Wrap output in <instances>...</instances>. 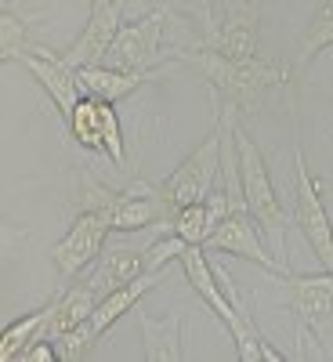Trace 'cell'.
I'll return each mask as SVG.
<instances>
[{"mask_svg":"<svg viewBox=\"0 0 333 362\" xmlns=\"http://www.w3.org/2000/svg\"><path fill=\"white\" fill-rule=\"evenodd\" d=\"M181 66L199 69V76L214 87L218 105H228L243 116H254L261 109V98L271 87L286 83V66L276 62V58H225L210 47L177 54Z\"/></svg>","mask_w":333,"mask_h":362,"instance_id":"cell-1","label":"cell"},{"mask_svg":"<svg viewBox=\"0 0 333 362\" xmlns=\"http://www.w3.org/2000/svg\"><path fill=\"white\" fill-rule=\"evenodd\" d=\"M232 134H235V153H239V177H243V206L257 218L261 232L268 235L271 254L286 264V235H290L293 218L286 214V206H283L276 185H271L261 148L254 145V138L243 127H239V119H235V131Z\"/></svg>","mask_w":333,"mask_h":362,"instance_id":"cell-2","label":"cell"},{"mask_svg":"<svg viewBox=\"0 0 333 362\" xmlns=\"http://www.w3.org/2000/svg\"><path fill=\"white\" fill-rule=\"evenodd\" d=\"M80 210H102L112 221V232H145L153 225L174 221V210L163 203L160 189L134 181L127 189H105L90 174H80Z\"/></svg>","mask_w":333,"mask_h":362,"instance_id":"cell-3","label":"cell"},{"mask_svg":"<svg viewBox=\"0 0 333 362\" xmlns=\"http://www.w3.org/2000/svg\"><path fill=\"white\" fill-rule=\"evenodd\" d=\"M221 141H225V124H221V112H218L214 124H210V131H206V138L174 167V174L167 181L156 185L163 203L174 210V214L181 206L199 203V199L210 196V189H214V181L221 174Z\"/></svg>","mask_w":333,"mask_h":362,"instance_id":"cell-4","label":"cell"},{"mask_svg":"<svg viewBox=\"0 0 333 362\" xmlns=\"http://www.w3.org/2000/svg\"><path fill=\"white\" fill-rule=\"evenodd\" d=\"M290 196H293V225L308 239V247L322 268H333V221L319 196V181L308 170L305 148L293 145V174H290Z\"/></svg>","mask_w":333,"mask_h":362,"instance_id":"cell-5","label":"cell"},{"mask_svg":"<svg viewBox=\"0 0 333 362\" xmlns=\"http://www.w3.org/2000/svg\"><path fill=\"white\" fill-rule=\"evenodd\" d=\"M286 300L305 326V334L319 344L322 358H333V268H322L319 276H279Z\"/></svg>","mask_w":333,"mask_h":362,"instance_id":"cell-6","label":"cell"},{"mask_svg":"<svg viewBox=\"0 0 333 362\" xmlns=\"http://www.w3.org/2000/svg\"><path fill=\"white\" fill-rule=\"evenodd\" d=\"M206 40L203 47L225 58L257 54V0H206Z\"/></svg>","mask_w":333,"mask_h":362,"instance_id":"cell-7","label":"cell"},{"mask_svg":"<svg viewBox=\"0 0 333 362\" xmlns=\"http://www.w3.org/2000/svg\"><path fill=\"white\" fill-rule=\"evenodd\" d=\"M112 232V221L102 210H80L73 218V225L66 228V235L51 247V261L58 272V283L69 286L83 276V268H90L102 250H105V239Z\"/></svg>","mask_w":333,"mask_h":362,"instance_id":"cell-8","label":"cell"},{"mask_svg":"<svg viewBox=\"0 0 333 362\" xmlns=\"http://www.w3.org/2000/svg\"><path fill=\"white\" fill-rule=\"evenodd\" d=\"M66 127L83 148L105 153L116 167H124L127 148H124V124H119L116 102H105V98H95V95H80Z\"/></svg>","mask_w":333,"mask_h":362,"instance_id":"cell-9","label":"cell"},{"mask_svg":"<svg viewBox=\"0 0 333 362\" xmlns=\"http://www.w3.org/2000/svg\"><path fill=\"white\" fill-rule=\"evenodd\" d=\"M261 235H264V232H261L257 218L250 214L247 206H235V210H228V214L221 218V225L214 228V235L206 239V247H210V250H221V254H232V257H243V261H250V264L271 272V276H286L290 268H286L279 257H271V254L264 250Z\"/></svg>","mask_w":333,"mask_h":362,"instance_id":"cell-10","label":"cell"},{"mask_svg":"<svg viewBox=\"0 0 333 362\" xmlns=\"http://www.w3.org/2000/svg\"><path fill=\"white\" fill-rule=\"evenodd\" d=\"M163 29H167V8L119 25V33H116V40H112L109 54H105V66H116V69H156Z\"/></svg>","mask_w":333,"mask_h":362,"instance_id":"cell-11","label":"cell"},{"mask_svg":"<svg viewBox=\"0 0 333 362\" xmlns=\"http://www.w3.org/2000/svg\"><path fill=\"white\" fill-rule=\"evenodd\" d=\"M11 62H18V66H25L29 73H33V80L47 90L51 105L58 109V116H62L66 124H69V112L76 109V102H80V95H83V87H80V80H76V69L66 66V58L58 54L54 47L40 44L37 51L15 54Z\"/></svg>","mask_w":333,"mask_h":362,"instance_id":"cell-12","label":"cell"},{"mask_svg":"<svg viewBox=\"0 0 333 362\" xmlns=\"http://www.w3.org/2000/svg\"><path fill=\"white\" fill-rule=\"evenodd\" d=\"M119 25H124V8H119V0H95L83 33L73 40V47L58 51V54H62L66 66H73V69L98 66V62H105V54H109V47H112V40L119 33Z\"/></svg>","mask_w":333,"mask_h":362,"instance_id":"cell-13","label":"cell"},{"mask_svg":"<svg viewBox=\"0 0 333 362\" xmlns=\"http://www.w3.org/2000/svg\"><path fill=\"white\" fill-rule=\"evenodd\" d=\"M170 69H174L170 62H163L156 69H116V66L98 62V66H80L76 80L83 87V95H95V98H105V102H124L138 87H145L148 80H156V76H163Z\"/></svg>","mask_w":333,"mask_h":362,"instance_id":"cell-14","label":"cell"},{"mask_svg":"<svg viewBox=\"0 0 333 362\" xmlns=\"http://www.w3.org/2000/svg\"><path fill=\"white\" fill-rule=\"evenodd\" d=\"M148 247L145 243H112V247H105L98 264H95V276H90L87 283L95 286L98 297H105L109 290L138 279L141 272H148Z\"/></svg>","mask_w":333,"mask_h":362,"instance_id":"cell-15","label":"cell"},{"mask_svg":"<svg viewBox=\"0 0 333 362\" xmlns=\"http://www.w3.org/2000/svg\"><path fill=\"white\" fill-rule=\"evenodd\" d=\"M170 279V264L167 268H148V272H141L138 279H131V283H124V286H116V290H109L102 300H98V308H95V315H90V326L98 329V334L105 337L109 329L124 319L138 300L148 293V290H156V286H163Z\"/></svg>","mask_w":333,"mask_h":362,"instance_id":"cell-16","label":"cell"},{"mask_svg":"<svg viewBox=\"0 0 333 362\" xmlns=\"http://www.w3.org/2000/svg\"><path fill=\"white\" fill-rule=\"evenodd\" d=\"M98 293H95V286H90L87 279L80 283H69V286H62L54 293V312H51V322H47V334L44 337H58V334H66V329H73V326H80V322H87L90 315H95V308H98Z\"/></svg>","mask_w":333,"mask_h":362,"instance_id":"cell-17","label":"cell"},{"mask_svg":"<svg viewBox=\"0 0 333 362\" xmlns=\"http://www.w3.org/2000/svg\"><path fill=\"white\" fill-rule=\"evenodd\" d=\"M141 334H145L141 358H148V362H181L185 358V344H181V315H170L163 322L141 315Z\"/></svg>","mask_w":333,"mask_h":362,"instance_id":"cell-18","label":"cell"},{"mask_svg":"<svg viewBox=\"0 0 333 362\" xmlns=\"http://www.w3.org/2000/svg\"><path fill=\"white\" fill-rule=\"evenodd\" d=\"M333 47V0H319V8L305 22L297 37V76H305V69L315 62V54Z\"/></svg>","mask_w":333,"mask_h":362,"instance_id":"cell-19","label":"cell"},{"mask_svg":"<svg viewBox=\"0 0 333 362\" xmlns=\"http://www.w3.org/2000/svg\"><path fill=\"white\" fill-rule=\"evenodd\" d=\"M51 312H54V297L47 305H40L37 312H29L15 322L4 326V334H0V362H15L22 355V348H29L37 337L47 334V322H51Z\"/></svg>","mask_w":333,"mask_h":362,"instance_id":"cell-20","label":"cell"},{"mask_svg":"<svg viewBox=\"0 0 333 362\" xmlns=\"http://www.w3.org/2000/svg\"><path fill=\"white\" fill-rule=\"evenodd\" d=\"M170 232H177L189 247H206V239L214 235V221H210V206H206V199L181 206L177 214H174V221H170Z\"/></svg>","mask_w":333,"mask_h":362,"instance_id":"cell-21","label":"cell"},{"mask_svg":"<svg viewBox=\"0 0 333 362\" xmlns=\"http://www.w3.org/2000/svg\"><path fill=\"white\" fill-rule=\"evenodd\" d=\"M98 341H102V334L87 319V322L66 329V334H58L54 348H58V358H62V362H87V358L98 355Z\"/></svg>","mask_w":333,"mask_h":362,"instance_id":"cell-22","label":"cell"},{"mask_svg":"<svg viewBox=\"0 0 333 362\" xmlns=\"http://www.w3.org/2000/svg\"><path fill=\"white\" fill-rule=\"evenodd\" d=\"M40 44H33L29 40V29H25V22L18 18V11H0V54H4V62H11L15 54H22V51H37Z\"/></svg>","mask_w":333,"mask_h":362,"instance_id":"cell-23","label":"cell"},{"mask_svg":"<svg viewBox=\"0 0 333 362\" xmlns=\"http://www.w3.org/2000/svg\"><path fill=\"white\" fill-rule=\"evenodd\" d=\"M185 247H189V243H185L177 232H163L160 239H153V247H148V268H167V264L181 261Z\"/></svg>","mask_w":333,"mask_h":362,"instance_id":"cell-24","label":"cell"},{"mask_svg":"<svg viewBox=\"0 0 333 362\" xmlns=\"http://www.w3.org/2000/svg\"><path fill=\"white\" fill-rule=\"evenodd\" d=\"M15 362H62V358H58V348L51 337H37L29 348H22V355Z\"/></svg>","mask_w":333,"mask_h":362,"instance_id":"cell-25","label":"cell"},{"mask_svg":"<svg viewBox=\"0 0 333 362\" xmlns=\"http://www.w3.org/2000/svg\"><path fill=\"white\" fill-rule=\"evenodd\" d=\"M119 8H124V18L134 22V18H145L153 11H163L167 0H119Z\"/></svg>","mask_w":333,"mask_h":362,"instance_id":"cell-26","label":"cell"},{"mask_svg":"<svg viewBox=\"0 0 333 362\" xmlns=\"http://www.w3.org/2000/svg\"><path fill=\"white\" fill-rule=\"evenodd\" d=\"M0 4H4L8 11H18V8H22V0H0Z\"/></svg>","mask_w":333,"mask_h":362,"instance_id":"cell-27","label":"cell"},{"mask_svg":"<svg viewBox=\"0 0 333 362\" xmlns=\"http://www.w3.org/2000/svg\"><path fill=\"white\" fill-rule=\"evenodd\" d=\"M87 4H95V0H87Z\"/></svg>","mask_w":333,"mask_h":362,"instance_id":"cell-28","label":"cell"}]
</instances>
